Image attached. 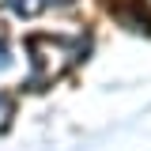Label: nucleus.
<instances>
[{
	"mask_svg": "<svg viewBox=\"0 0 151 151\" xmlns=\"http://www.w3.org/2000/svg\"><path fill=\"white\" fill-rule=\"evenodd\" d=\"M8 125H12V98L0 94V132L8 129Z\"/></svg>",
	"mask_w": 151,
	"mask_h": 151,
	"instance_id": "obj_1",
	"label": "nucleus"
},
{
	"mask_svg": "<svg viewBox=\"0 0 151 151\" xmlns=\"http://www.w3.org/2000/svg\"><path fill=\"white\" fill-rule=\"evenodd\" d=\"M12 64V49H8V38L0 34V68H8Z\"/></svg>",
	"mask_w": 151,
	"mask_h": 151,
	"instance_id": "obj_2",
	"label": "nucleus"
}]
</instances>
